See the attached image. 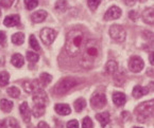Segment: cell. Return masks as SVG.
Returning a JSON list of instances; mask_svg holds the SVG:
<instances>
[{
  "label": "cell",
  "mask_w": 154,
  "mask_h": 128,
  "mask_svg": "<svg viewBox=\"0 0 154 128\" xmlns=\"http://www.w3.org/2000/svg\"><path fill=\"white\" fill-rule=\"evenodd\" d=\"M121 9H119L116 5H113L111 9H109L106 11V13L104 14V19L105 20H114V19H118L121 16Z\"/></svg>",
  "instance_id": "cell-10"
},
{
  "label": "cell",
  "mask_w": 154,
  "mask_h": 128,
  "mask_svg": "<svg viewBox=\"0 0 154 128\" xmlns=\"http://www.w3.org/2000/svg\"><path fill=\"white\" fill-rule=\"evenodd\" d=\"M135 113L138 122H140V123L147 122L153 115V101L141 103L135 109Z\"/></svg>",
  "instance_id": "cell-4"
},
{
  "label": "cell",
  "mask_w": 154,
  "mask_h": 128,
  "mask_svg": "<svg viewBox=\"0 0 154 128\" xmlns=\"http://www.w3.org/2000/svg\"><path fill=\"white\" fill-rule=\"evenodd\" d=\"M96 119L101 123L102 127H105L107 124L109 123V112H102V113H98L96 115Z\"/></svg>",
  "instance_id": "cell-19"
},
{
  "label": "cell",
  "mask_w": 154,
  "mask_h": 128,
  "mask_svg": "<svg viewBox=\"0 0 154 128\" xmlns=\"http://www.w3.org/2000/svg\"><path fill=\"white\" fill-rule=\"evenodd\" d=\"M149 93V88L148 87H143V86H135L133 89V92H132V95H133L135 99H139V97H143V95H147Z\"/></svg>",
  "instance_id": "cell-13"
},
{
  "label": "cell",
  "mask_w": 154,
  "mask_h": 128,
  "mask_svg": "<svg viewBox=\"0 0 154 128\" xmlns=\"http://www.w3.org/2000/svg\"><path fill=\"white\" fill-rule=\"evenodd\" d=\"M67 1L66 0H57V3H55V10H57V12H61V13H63V12H65L66 10H67Z\"/></svg>",
  "instance_id": "cell-26"
},
{
  "label": "cell",
  "mask_w": 154,
  "mask_h": 128,
  "mask_svg": "<svg viewBox=\"0 0 154 128\" xmlns=\"http://www.w3.org/2000/svg\"><path fill=\"white\" fill-rule=\"evenodd\" d=\"M19 22H20V17L19 15H11V16H7L5 18V20H3V23H5V27H16V25H18Z\"/></svg>",
  "instance_id": "cell-12"
},
{
  "label": "cell",
  "mask_w": 154,
  "mask_h": 128,
  "mask_svg": "<svg viewBox=\"0 0 154 128\" xmlns=\"http://www.w3.org/2000/svg\"><path fill=\"white\" fill-rule=\"evenodd\" d=\"M149 59H150V64H151V65H154V59H153V53H150V56H149Z\"/></svg>",
  "instance_id": "cell-41"
},
{
  "label": "cell",
  "mask_w": 154,
  "mask_h": 128,
  "mask_svg": "<svg viewBox=\"0 0 154 128\" xmlns=\"http://www.w3.org/2000/svg\"><path fill=\"white\" fill-rule=\"evenodd\" d=\"M37 128H50V127L46 122H41V123L38 124V126H37Z\"/></svg>",
  "instance_id": "cell-39"
},
{
  "label": "cell",
  "mask_w": 154,
  "mask_h": 128,
  "mask_svg": "<svg viewBox=\"0 0 154 128\" xmlns=\"http://www.w3.org/2000/svg\"><path fill=\"white\" fill-rule=\"evenodd\" d=\"M54 110L57 115H68L71 112L70 107L67 104H57L54 106Z\"/></svg>",
  "instance_id": "cell-14"
},
{
  "label": "cell",
  "mask_w": 154,
  "mask_h": 128,
  "mask_svg": "<svg viewBox=\"0 0 154 128\" xmlns=\"http://www.w3.org/2000/svg\"><path fill=\"white\" fill-rule=\"evenodd\" d=\"M134 128H141V127H134Z\"/></svg>",
  "instance_id": "cell-44"
},
{
  "label": "cell",
  "mask_w": 154,
  "mask_h": 128,
  "mask_svg": "<svg viewBox=\"0 0 154 128\" xmlns=\"http://www.w3.org/2000/svg\"><path fill=\"white\" fill-rule=\"evenodd\" d=\"M140 2H145V1H147V0H139Z\"/></svg>",
  "instance_id": "cell-43"
},
{
  "label": "cell",
  "mask_w": 154,
  "mask_h": 128,
  "mask_svg": "<svg viewBox=\"0 0 154 128\" xmlns=\"http://www.w3.org/2000/svg\"><path fill=\"white\" fill-rule=\"evenodd\" d=\"M30 46H31V48H33L35 51H38V50L41 49V48H39L38 43H37L36 38H35V36L34 35L30 36Z\"/></svg>",
  "instance_id": "cell-31"
},
{
  "label": "cell",
  "mask_w": 154,
  "mask_h": 128,
  "mask_svg": "<svg viewBox=\"0 0 154 128\" xmlns=\"http://www.w3.org/2000/svg\"><path fill=\"white\" fill-rule=\"evenodd\" d=\"M23 88H25V90L28 93H32V92L35 93L37 90H39V85H38V83H37V81L26 82V83L23 84Z\"/></svg>",
  "instance_id": "cell-17"
},
{
  "label": "cell",
  "mask_w": 154,
  "mask_h": 128,
  "mask_svg": "<svg viewBox=\"0 0 154 128\" xmlns=\"http://www.w3.org/2000/svg\"><path fill=\"white\" fill-rule=\"evenodd\" d=\"M125 1V3L127 5H130V7H132V5H134L135 4V2H136V0H123Z\"/></svg>",
  "instance_id": "cell-40"
},
{
  "label": "cell",
  "mask_w": 154,
  "mask_h": 128,
  "mask_svg": "<svg viewBox=\"0 0 154 128\" xmlns=\"http://www.w3.org/2000/svg\"><path fill=\"white\" fill-rule=\"evenodd\" d=\"M0 128H8L7 124H5V121H1V122H0Z\"/></svg>",
  "instance_id": "cell-42"
},
{
  "label": "cell",
  "mask_w": 154,
  "mask_h": 128,
  "mask_svg": "<svg viewBox=\"0 0 154 128\" xmlns=\"http://www.w3.org/2000/svg\"><path fill=\"white\" fill-rule=\"evenodd\" d=\"M85 38H84V34L82 31L73 30L69 33L67 36V41H66L65 50L66 53L70 57H75L79 55L80 52L85 46Z\"/></svg>",
  "instance_id": "cell-1"
},
{
  "label": "cell",
  "mask_w": 154,
  "mask_h": 128,
  "mask_svg": "<svg viewBox=\"0 0 154 128\" xmlns=\"http://www.w3.org/2000/svg\"><path fill=\"white\" fill-rule=\"evenodd\" d=\"M23 41H25V35H23V33L18 32V33H15L12 36V43H13L14 45L20 46L23 43Z\"/></svg>",
  "instance_id": "cell-23"
},
{
  "label": "cell",
  "mask_w": 154,
  "mask_h": 128,
  "mask_svg": "<svg viewBox=\"0 0 154 128\" xmlns=\"http://www.w3.org/2000/svg\"><path fill=\"white\" fill-rule=\"evenodd\" d=\"M153 9L149 7V9L145 10L143 13V19L145 22H147L148 25H153Z\"/></svg>",
  "instance_id": "cell-18"
},
{
  "label": "cell",
  "mask_w": 154,
  "mask_h": 128,
  "mask_svg": "<svg viewBox=\"0 0 154 128\" xmlns=\"http://www.w3.org/2000/svg\"><path fill=\"white\" fill-rule=\"evenodd\" d=\"M0 46L1 47L7 46V35L3 31H0Z\"/></svg>",
  "instance_id": "cell-34"
},
{
  "label": "cell",
  "mask_w": 154,
  "mask_h": 128,
  "mask_svg": "<svg viewBox=\"0 0 154 128\" xmlns=\"http://www.w3.org/2000/svg\"><path fill=\"white\" fill-rule=\"evenodd\" d=\"M118 70V64L115 61H109L106 64L105 67V71L107 72V74H115Z\"/></svg>",
  "instance_id": "cell-22"
},
{
  "label": "cell",
  "mask_w": 154,
  "mask_h": 128,
  "mask_svg": "<svg viewBox=\"0 0 154 128\" xmlns=\"http://www.w3.org/2000/svg\"><path fill=\"white\" fill-rule=\"evenodd\" d=\"M19 111H20V115L23 117V120L26 123H29L30 120H31V112H30V108L28 106L27 102H23V104L19 107Z\"/></svg>",
  "instance_id": "cell-11"
},
{
  "label": "cell",
  "mask_w": 154,
  "mask_h": 128,
  "mask_svg": "<svg viewBox=\"0 0 154 128\" xmlns=\"http://www.w3.org/2000/svg\"><path fill=\"white\" fill-rule=\"evenodd\" d=\"M51 81H52V76H51L50 74H48V73H46V72L42 73L41 76H39V84H41L43 87L48 86L50 83H51Z\"/></svg>",
  "instance_id": "cell-24"
},
{
  "label": "cell",
  "mask_w": 154,
  "mask_h": 128,
  "mask_svg": "<svg viewBox=\"0 0 154 128\" xmlns=\"http://www.w3.org/2000/svg\"><path fill=\"white\" fill-rule=\"evenodd\" d=\"M129 16H130V18H131V19H133V20H136V19H137V17H138L137 13H136V12H134V11H131V12H130Z\"/></svg>",
  "instance_id": "cell-38"
},
{
  "label": "cell",
  "mask_w": 154,
  "mask_h": 128,
  "mask_svg": "<svg viewBox=\"0 0 154 128\" xmlns=\"http://www.w3.org/2000/svg\"><path fill=\"white\" fill-rule=\"evenodd\" d=\"M13 1L14 0H1V1H0V5L5 7V9H8V7H10L12 5Z\"/></svg>",
  "instance_id": "cell-35"
},
{
  "label": "cell",
  "mask_w": 154,
  "mask_h": 128,
  "mask_svg": "<svg viewBox=\"0 0 154 128\" xmlns=\"http://www.w3.org/2000/svg\"><path fill=\"white\" fill-rule=\"evenodd\" d=\"M7 92L10 97H14V99H16V97H18L19 95H20V90H19L17 87H10L9 89H8Z\"/></svg>",
  "instance_id": "cell-28"
},
{
  "label": "cell",
  "mask_w": 154,
  "mask_h": 128,
  "mask_svg": "<svg viewBox=\"0 0 154 128\" xmlns=\"http://www.w3.org/2000/svg\"><path fill=\"white\" fill-rule=\"evenodd\" d=\"M100 3H101V0H88V1H87V4H88L89 9H91V11L97 10V7H99Z\"/></svg>",
  "instance_id": "cell-32"
},
{
  "label": "cell",
  "mask_w": 154,
  "mask_h": 128,
  "mask_svg": "<svg viewBox=\"0 0 154 128\" xmlns=\"http://www.w3.org/2000/svg\"><path fill=\"white\" fill-rule=\"evenodd\" d=\"M11 63L13 64L15 67L17 68H21L25 64V58L21 54H14L13 56H12L11 59Z\"/></svg>",
  "instance_id": "cell-20"
},
{
  "label": "cell",
  "mask_w": 154,
  "mask_h": 128,
  "mask_svg": "<svg viewBox=\"0 0 154 128\" xmlns=\"http://www.w3.org/2000/svg\"><path fill=\"white\" fill-rule=\"evenodd\" d=\"M9 79H10V74L7 71H3L0 73V86L1 87H5L9 84Z\"/></svg>",
  "instance_id": "cell-27"
},
{
  "label": "cell",
  "mask_w": 154,
  "mask_h": 128,
  "mask_svg": "<svg viewBox=\"0 0 154 128\" xmlns=\"http://www.w3.org/2000/svg\"><path fill=\"white\" fill-rule=\"evenodd\" d=\"M48 102V97L45 91L43 90H37L33 95V115L36 118H39L45 113L46 110V104Z\"/></svg>",
  "instance_id": "cell-3"
},
{
  "label": "cell",
  "mask_w": 154,
  "mask_h": 128,
  "mask_svg": "<svg viewBox=\"0 0 154 128\" xmlns=\"http://www.w3.org/2000/svg\"><path fill=\"white\" fill-rule=\"evenodd\" d=\"M113 102L116 106L120 107V106H123L127 102V97H125V93L122 92H115L113 94Z\"/></svg>",
  "instance_id": "cell-15"
},
{
  "label": "cell",
  "mask_w": 154,
  "mask_h": 128,
  "mask_svg": "<svg viewBox=\"0 0 154 128\" xmlns=\"http://www.w3.org/2000/svg\"><path fill=\"white\" fill-rule=\"evenodd\" d=\"M9 126L11 128H20V126L18 125V122L16 121L15 119H9Z\"/></svg>",
  "instance_id": "cell-36"
},
{
  "label": "cell",
  "mask_w": 154,
  "mask_h": 128,
  "mask_svg": "<svg viewBox=\"0 0 154 128\" xmlns=\"http://www.w3.org/2000/svg\"><path fill=\"white\" fill-rule=\"evenodd\" d=\"M85 107H86V101L84 99H82V97L78 99L77 101L75 102V109L77 112H81Z\"/></svg>",
  "instance_id": "cell-25"
},
{
  "label": "cell",
  "mask_w": 154,
  "mask_h": 128,
  "mask_svg": "<svg viewBox=\"0 0 154 128\" xmlns=\"http://www.w3.org/2000/svg\"><path fill=\"white\" fill-rule=\"evenodd\" d=\"M57 37V32L52 29H49V28H45V29L42 30L41 32V39L45 45L49 46L53 43V40Z\"/></svg>",
  "instance_id": "cell-7"
},
{
  "label": "cell",
  "mask_w": 154,
  "mask_h": 128,
  "mask_svg": "<svg viewBox=\"0 0 154 128\" xmlns=\"http://www.w3.org/2000/svg\"><path fill=\"white\" fill-rule=\"evenodd\" d=\"M0 108L5 112H10L13 109V102L9 101V100L2 99L0 101Z\"/></svg>",
  "instance_id": "cell-21"
},
{
  "label": "cell",
  "mask_w": 154,
  "mask_h": 128,
  "mask_svg": "<svg viewBox=\"0 0 154 128\" xmlns=\"http://www.w3.org/2000/svg\"><path fill=\"white\" fill-rule=\"evenodd\" d=\"M143 67H145V63H143V61L140 57L139 56L131 57V59L129 61V69L132 72H135V73L140 72L143 69Z\"/></svg>",
  "instance_id": "cell-8"
},
{
  "label": "cell",
  "mask_w": 154,
  "mask_h": 128,
  "mask_svg": "<svg viewBox=\"0 0 154 128\" xmlns=\"http://www.w3.org/2000/svg\"><path fill=\"white\" fill-rule=\"evenodd\" d=\"M46 17H47V12L41 10V11H37V12H35L34 14H32L31 19H32V21H33V22L39 23V22H43V21L46 19Z\"/></svg>",
  "instance_id": "cell-16"
},
{
  "label": "cell",
  "mask_w": 154,
  "mask_h": 128,
  "mask_svg": "<svg viewBox=\"0 0 154 128\" xmlns=\"http://www.w3.org/2000/svg\"><path fill=\"white\" fill-rule=\"evenodd\" d=\"M27 59L30 61V63H36V61H38L39 56L36 53L29 51V52H27Z\"/></svg>",
  "instance_id": "cell-30"
},
{
  "label": "cell",
  "mask_w": 154,
  "mask_h": 128,
  "mask_svg": "<svg viewBox=\"0 0 154 128\" xmlns=\"http://www.w3.org/2000/svg\"><path fill=\"white\" fill-rule=\"evenodd\" d=\"M109 35L117 43H123L127 38V32L123 27L118 25H114L109 28Z\"/></svg>",
  "instance_id": "cell-6"
},
{
  "label": "cell",
  "mask_w": 154,
  "mask_h": 128,
  "mask_svg": "<svg viewBox=\"0 0 154 128\" xmlns=\"http://www.w3.org/2000/svg\"><path fill=\"white\" fill-rule=\"evenodd\" d=\"M99 55V47L95 40H89L84 46V54L82 56V65L84 67H91L93 66L95 59Z\"/></svg>",
  "instance_id": "cell-2"
},
{
  "label": "cell",
  "mask_w": 154,
  "mask_h": 128,
  "mask_svg": "<svg viewBox=\"0 0 154 128\" xmlns=\"http://www.w3.org/2000/svg\"><path fill=\"white\" fill-rule=\"evenodd\" d=\"M106 97L104 93H96L91 100V104L93 108L96 109H100V108L104 107L106 105Z\"/></svg>",
  "instance_id": "cell-9"
},
{
  "label": "cell",
  "mask_w": 154,
  "mask_h": 128,
  "mask_svg": "<svg viewBox=\"0 0 154 128\" xmlns=\"http://www.w3.org/2000/svg\"><path fill=\"white\" fill-rule=\"evenodd\" d=\"M93 127H94V124L91 122V120L88 117L84 118L83 122H82V128H93Z\"/></svg>",
  "instance_id": "cell-33"
},
{
  "label": "cell",
  "mask_w": 154,
  "mask_h": 128,
  "mask_svg": "<svg viewBox=\"0 0 154 128\" xmlns=\"http://www.w3.org/2000/svg\"><path fill=\"white\" fill-rule=\"evenodd\" d=\"M25 5L27 10L31 11L34 7H36L38 5V0H25Z\"/></svg>",
  "instance_id": "cell-29"
},
{
  "label": "cell",
  "mask_w": 154,
  "mask_h": 128,
  "mask_svg": "<svg viewBox=\"0 0 154 128\" xmlns=\"http://www.w3.org/2000/svg\"><path fill=\"white\" fill-rule=\"evenodd\" d=\"M67 128H79V123L77 120H71L67 123Z\"/></svg>",
  "instance_id": "cell-37"
},
{
  "label": "cell",
  "mask_w": 154,
  "mask_h": 128,
  "mask_svg": "<svg viewBox=\"0 0 154 128\" xmlns=\"http://www.w3.org/2000/svg\"><path fill=\"white\" fill-rule=\"evenodd\" d=\"M78 85V82L75 79L71 77H66V79H62L60 83H57L54 87V93L57 95H64L69 91L70 89H72L73 87Z\"/></svg>",
  "instance_id": "cell-5"
},
{
  "label": "cell",
  "mask_w": 154,
  "mask_h": 128,
  "mask_svg": "<svg viewBox=\"0 0 154 128\" xmlns=\"http://www.w3.org/2000/svg\"><path fill=\"white\" fill-rule=\"evenodd\" d=\"M0 16H1V11H0Z\"/></svg>",
  "instance_id": "cell-45"
}]
</instances>
